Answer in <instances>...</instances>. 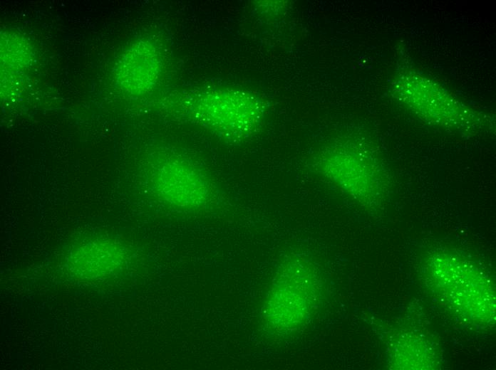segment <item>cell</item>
Returning a JSON list of instances; mask_svg holds the SVG:
<instances>
[{"label":"cell","instance_id":"obj_2","mask_svg":"<svg viewBox=\"0 0 496 370\" xmlns=\"http://www.w3.org/2000/svg\"><path fill=\"white\" fill-rule=\"evenodd\" d=\"M315 169L361 204H378L386 195V180L383 169L370 157L358 152L326 149L318 156Z\"/></svg>","mask_w":496,"mask_h":370},{"label":"cell","instance_id":"obj_5","mask_svg":"<svg viewBox=\"0 0 496 370\" xmlns=\"http://www.w3.org/2000/svg\"><path fill=\"white\" fill-rule=\"evenodd\" d=\"M157 174V186L161 196L175 206H200L212 196L208 178L193 163L180 156L167 159Z\"/></svg>","mask_w":496,"mask_h":370},{"label":"cell","instance_id":"obj_3","mask_svg":"<svg viewBox=\"0 0 496 370\" xmlns=\"http://www.w3.org/2000/svg\"><path fill=\"white\" fill-rule=\"evenodd\" d=\"M443 292L470 318L487 321L494 313V297L488 282L470 262L453 255L435 258L430 265Z\"/></svg>","mask_w":496,"mask_h":370},{"label":"cell","instance_id":"obj_4","mask_svg":"<svg viewBox=\"0 0 496 370\" xmlns=\"http://www.w3.org/2000/svg\"><path fill=\"white\" fill-rule=\"evenodd\" d=\"M310 263L301 258L291 259L286 265L274 289L269 311L281 328H293L301 323L312 305L315 282Z\"/></svg>","mask_w":496,"mask_h":370},{"label":"cell","instance_id":"obj_1","mask_svg":"<svg viewBox=\"0 0 496 370\" xmlns=\"http://www.w3.org/2000/svg\"><path fill=\"white\" fill-rule=\"evenodd\" d=\"M175 111L219 137L239 142L261 128L265 106L249 92L230 88L207 87L177 94Z\"/></svg>","mask_w":496,"mask_h":370},{"label":"cell","instance_id":"obj_6","mask_svg":"<svg viewBox=\"0 0 496 370\" xmlns=\"http://www.w3.org/2000/svg\"><path fill=\"white\" fill-rule=\"evenodd\" d=\"M160 57L156 48L145 42L133 46L119 65V80L126 90L138 92L150 88L160 72Z\"/></svg>","mask_w":496,"mask_h":370}]
</instances>
